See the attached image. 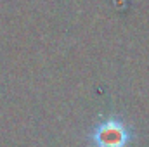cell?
I'll return each instance as SVG.
<instances>
[{
	"label": "cell",
	"mask_w": 149,
	"mask_h": 147,
	"mask_svg": "<svg viewBox=\"0 0 149 147\" xmlns=\"http://www.w3.org/2000/svg\"><path fill=\"white\" fill-rule=\"evenodd\" d=\"M130 137L128 126L120 118H109L94 128L90 140L94 147H127Z\"/></svg>",
	"instance_id": "6da1fadb"
}]
</instances>
